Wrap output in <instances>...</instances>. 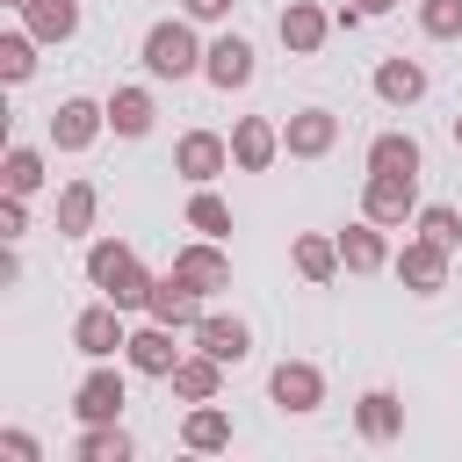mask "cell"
<instances>
[{"label":"cell","instance_id":"1","mask_svg":"<svg viewBox=\"0 0 462 462\" xmlns=\"http://www.w3.org/2000/svg\"><path fill=\"white\" fill-rule=\"evenodd\" d=\"M202 43H195V29L188 22H152L144 29V72L152 79H188V72H202Z\"/></svg>","mask_w":462,"mask_h":462},{"label":"cell","instance_id":"18","mask_svg":"<svg viewBox=\"0 0 462 462\" xmlns=\"http://www.w3.org/2000/svg\"><path fill=\"white\" fill-rule=\"evenodd\" d=\"M166 383H173V397H188V404H209V397L224 390V361L195 346V354H180V368H173Z\"/></svg>","mask_w":462,"mask_h":462},{"label":"cell","instance_id":"4","mask_svg":"<svg viewBox=\"0 0 462 462\" xmlns=\"http://www.w3.org/2000/svg\"><path fill=\"white\" fill-rule=\"evenodd\" d=\"M224 166H231V137H217V130H188V137L173 144V173H180L188 188H209Z\"/></svg>","mask_w":462,"mask_h":462},{"label":"cell","instance_id":"28","mask_svg":"<svg viewBox=\"0 0 462 462\" xmlns=\"http://www.w3.org/2000/svg\"><path fill=\"white\" fill-rule=\"evenodd\" d=\"M0 188H7V195H36V188H43V152H36V144H7Z\"/></svg>","mask_w":462,"mask_h":462},{"label":"cell","instance_id":"23","mask_svg":"<svg viewBox=\"0 0 462 462\" xmlns=\"http://www.w3.org/2000/svg\"><path fill=\"white\" fill-rule=\"evenodd\" d=\"M180 448H188V455H224V448H231V419L217 411V397L188 411V426H180Z\"/></svg>","mask_w":462,"mask_h":462},{"label":"cell","instance_id":"11","mask_svg":"<svg viewBox=\"0 0 462 462\" xmlns=\"http://www.w3.org/2000/svg\"><path fill=\"white\" fill-rule=\"evenodd\" d=\"M123 404H130V397H123V375H116V368H94V375L72 390V419H79V426H108V419H123Z\"/></svg>","mask_w":462,"mask_h":462},{"label":"cell","instance_id":"3","mask_svg":"<svg viewBox=\"0 0 462 462\" xmlns=\"http://www.w3.org/2000/svg\"><path fill=\"white\" fill-rule=\"evenodd\" d=\"M101 130H108V101L72 94V101H58V108H51V144H58V152H87Z\"/></svg>","mask_w":462,"mask_h":462},{"label":"cell","instance_id":"21","mask_svg":"<svg viewBox=\"0 0 462 462\" xmlns=\"http://www.w3.org/2000/svg\"><path fill=\"white\" fill-rule=\"evenodd\" d=\"M375 94H383L390 108H411V101L426 94V65H419V58H383V65H375Z\"/></svg>","mask_w":462,"mask_h":462},{"label":"cell","instance_id":"16","mask_svg":"<svg viewBox=\"0 0 462 462\" xmlns=\"http://www.w3.org/2000/svg\"><path fill=\"white\" fill-rule=\"evenodd\" d=\"M195 303H202V289H188V282H180V274L166 267V274L152 282V303H144V310H152L159 325H173V332H195V318H202Z\"/></svg>","mask_w":462,"mask_h":462},{"label":"cell","instance_id":"35","mask_svg":"<svg viewBox=\"0 0 462 462\" xmlns=\"http://www.w3.org/2000/svg\"><path fill=\"white\" fill-rule=\"evenodd\" d=\"M22 202H29V195H0V238H7V245L29 238V209H22Z\"/></svg>","mask_w":462,"mask_h":462},{"label":"cell","instance_id":"10","mask_svg":"<svg viewBox=\"0 0 462 462\" xmlns=\"http://www.w3.org/2000/svg\"><path fill=\"white\" fill-rule=\"evenodd\" d=\"M195 346L217 354L224 368H238V361L253 354V325H245V318H224V310H202V318H195Z\"/></svg>","mask_w":462,"mask_h":462},{"label":"cell","instance_id":"22","mask_svg":"<svg viewBox=\"0 0 462 462\" xmlns=\"http://www.w3.org/2000/svg\"><path fill=\"white\" fill-rule=\"evenodd\" d=\"M152 116H159L152 87H116V94H108V130H116V137H144Z\"/></svg>","mask_w":462,"mask_h":462},{"label":"cell","instance_id":"19","mask_svg":"<svg viewBox=\"0 0 462 462\" xmlns=\"http://www.w3.org/2000/svg\"><path fill=\"white\" fill-rule=\"evenodd\" d=\"M354 426H361V440H397V433H404V404H397V390H361Z\"/></svg>","mask_w":462,"mask_h":462},{"label":"cell","instance_id":"36","mask_svg":"<svg viewBox=\"0 0 462 462\" xmlns=\"http://www.w3.org/2000/svg\"><path fill=\"white\" fill-rule=\"evenodd\" d=\"M0 448H7L14 462H36V455H43V448H36V433H22V426H7V433H0Z\"/></svg>","mask_w":462,"mask_h":462},{"label":"cell","instance_id":"20","mask_svg":"<svg viewBox=\"0 0 462 462\" xmlns=\"http://www.w3.org/2000/svg\"><path fill=\"white\" fill-rule=\"evenodd\" d=\"M22 22H29L36 43H72L79 36V0H29Z\"/></svg>","mask_w":462,"mask_h":462},{"label":"cell","instance_id":"31","mask_svg":"<svg viewBox=\"0 0 462 462\" xmlns=\"http://www.w3.org/2000/svg\"><path fill=\"white\" fill-rule=\"evenodd\" d=\"M188 224H195L202 238H231V202L209 195V188H195V195H188Z\"/></svg>","mask_w":462,"mask_h":462},{"label":"cell","instance_id":"25","mask_svg":"<svg viewBox=\"0 0 462 462\" xmlns=\"http://www.w3.org/2000/svg\"><path fill=\"white\" fill-rule=\"evenodd\" d=\"M94 209H101L94 180H65V195H58V238H87L94 231Z\"/></svg>","mask_w":462,"mask_h":462},{"label":"cell","instance_id":"38","mask_svg":"<svg viewBox=\"0 0 462 462\" xmlns=\"http://www.w3.org/2000/svg\"><path fill=\"white\" fill-rule=\"evenodd\" d=\"M354 7H361V14H390L397 0H354Z\"/></svg>","mask_w":462,"mask_h":462},{"label":"cell","instance_id":"9","mask_svg":"<svg viewBox=\"0 0 462 462\" xmlns=\"http://www.w3.org/2000/svg\"><path fill=\"white\" fill-rule=\"evenodd\" d=\"M274 152H282V123H267V116H238V123H231V166L267 173Z\"/></svg>","mask_w":462,"mask_h":462},{"label":"cell","instance_id":"12","mask_svg":"<svg viewBox=\"0 0 462 462\" xmlns=\"http://www.w3.org/2000/svg\"><path fill=\"white\" fill-rule=\"evenodd\" d=\"M173 274H180L188 289H202V296L231 289V260L217 253V238H195V245H180V253H173Z\"/></svg>","mask_w":462,"mask_h":462},{"label":"cell","instance_id":"24","mask_svg":"<svg viewBox=\"0 0 462 462\" xmlns=\"http://www.w3.org/2000/svg\"><path fill=\"white\" fill-rule=\"evenodd\" d=\"M419 137L411 130H383L375 144H368V173H419Z\"/></svg>","mask_w":462,"mask_h":462},{"label":"cell","instance_id":"5","mask_svg":"<svg viewBox=\"0 0 462 462\" xmlns=\"http://www.w3.org/2000/svg\"><path fill=\"white\" fill-rule=\"evenodd\" d=\"M72 346L87 354V361H108V354H123L130 346V332H123V310L101 296V303H87L79 318H72Z\"/></svg>","mask_w":462,"mask_h":462},{"label":"cell","instance_id":"17","mask_svg":"<svg viewBox=\"0 0 462 462\" xmlns=\"http://www.w3.org/2000/svg\"><path fill=\"white\" fill-rule=\"evenodd\" d=\"M339 260H346V274H375V267H390V245H383V224H375V217H361V224H346V231H339Z\"/></svg>","mask_w":462,"mask_h":462},{"label":"cell","instance_id":"14","mask_svg":"<svg viewBox=\"0 0 462 462\" xmlns=\"http://www.w3.org/2000/svg\"><path fill=\"white\" fill-rule=\"evenodd\" d=\"M274 29H282V51H296V58H310V51H318V43L332 36V14H325L318 0H289Z\"/></svg>","mask_w":462,"mask_h":462},{"label":"cell","instance_id":"34","mask_svg":"<svg viewBox=\"0 0 462 462\" xmlns=\"http://www.w3.org/2000/svg\"><path fill=\"white\" fill-rule=\"evenodd\" d=\"M419 29L433 43H455L462 36V0H419Z\"/></svg>","mask_w":462,"mask_h":462},{"label":"cell","instance_id":"15","mask_svg":"<svg viewBox=\"0 0 462 462\" xmlns=\"http://www.w3.org/2000/svg\"><path fill=\"white\" fill-rule=\"evenodd\" d=\"M202 79H209V87H224V94L253 87V43H245V36H217V43H209V58H202Z\"/></svg>","mask_w":462,"mask_h":462},{"label":"cell","instance_id":"26","mask_svg":"<svg viewBox=\"0 0 462 462\" xmlns=\"http://www.w3.org/2000/svg\"><path fill=\"white\" fill-rule=\"evenodd\" d=\"M130 455H137V440H130L116 419H108V426H87V433L72 440V462H130Z\"/></svg>","mask_w":462,"mask_h":462},{"label":"cell","instance_id":"32","mask_svg":"<svg viewBox=\"0 0 462 462\" xmlns=\"http://www.w3.org/2000/svg\"><path fill=\"white\" fill-rule=\"evenodd\" d=\"M29 72H36V36H29V29L0 36V79H7V87H22Z\"/></svg>","mask_w":462,"mask_h":462},{"label":"cell","instance_id":"13","mask_svg":"<svg viewBox=\"0 0 462 462\" xmlns=\"http://www.w3.org/2000/svg\"><path fill=\"white\" fill-rule=\"evenodd\" d=\"M123 361H130L137 375H173V368H180L173 325H159V318H152V325H137V332H130V346H123Z\"/></svg>","mask_w":462,"mask_h":462},{"label":"cell","instance_id":"39","mask_svg":"<svg viewBox=\"0 0 462 462\" xmlns=\"http://www.w3.org/2000/svg\"><path fill=\"white\" fill-rule=\"evenodd\" d=\"M455 144H462V116H455Z\"/></svg>","mask_w":462,"mask_h":462},{"label":"cell","instance_id":"6","mask_svg":"<svg viewBox=\"0 0 462 462\" xmlns=\"http://www.w3.org/2000/svg\"><path fill=\"white\" fill-rule=\"evenodd\" d=\"M267 397H274L289 419H303V411H318V404H325V375H318L310 361H274V375H267Z\"/></svg>","mask_w":462,"mask_h":462},{"label":"cell","instance_id":"7","mask_svg":"<svg viewBox=\"0 0 462 462\" xmlns=\"http://www.w3.org/2000/svg\"><path fill=\"white\" fill-rule=\"evenodd\" d=\"M339 144V116L332 108H296L289 123H282V152L289 159H325Z\"/></svg>","mask_w":462,"mask_h":462},{"label":"cell","instance_id":"29","mask_svg":"<svg viewBox=\"0 0 462 462\" xmlns=\"http://www.w3.org/2000/svg\"><path fill=\"white\" fill-rule=\"evenodd\" d=\"M130 260H137V245H130V238H94V245H87V282H94V289H108Z\"/></svg>","mask_w":462,"mask_h":462},{"label":"cell","instance_id":"30","mask_svg":"<svg viewBox=\"0 0 462 462\" xmlns=\"http://www.w3.org/2000/svg\"><path fill=\"white\" fill-rule=\"evenodd\" d=\"M152 282H159V274H152L144 260H130V267H123V274H116V282H108L101 296H108L116 310H144V303H152Z\"/></svg>","mask_w":462,"mask_h":462},{"label":"cell","instance_id":"40","mask_svg":"<svg viewBox=\"0 0 462 462\" xmlns=\"http://www.w3.org/2000/svg\"><path fill=\"white\" fill-rule=\"evenodd\" d=\"M7 7H29V0H7Z\"/></svg>","mask_w":462,"mask_h":462},{"label":"cell","instance_id":"37","mask_svg":"<svg viewBox=\"0 0 462 462\" xmlns=\"http://www.w3.org/2000/svg\"><path fill=\"white\" fill-rule=\"evenodd\" d=\"M231 7H238V0H180V14H188V22H224Z\"/></svg>","mask_w":462,"mask_h":462},{"label":"cell","instance_id":"33","mask_svg":"<svg viewBox=\"0 0 462 462\" xmlns=\"http://www.w3.org/2000/svg\"><path fill=\"white\" fill-rule=\"evenodd\" d=\"M419 231L455 253V245H462V209H455V202H426V209H419Z\"/></svg>","mask_w":462,"mask_h":462},{"label":"cell","instance_id":"2","mask_svg":"<svg viewBox=\"0 0 462 462\" xmlns=\"http://www.w3.org/2000/svg\"><path fill=\"white\" fill-rule=\"evenodd\" d=\"M361 217H375L383 231L411 224L419 217V173H368L361 180Z\"/></svg>","mask_w":462,"mask_h":462},{"label":"cell","instance_id":"27","mask_svg":"<svg viewBox=\"0 0 462 462\" xmlns=\"http://www.w3.org/2000/svg\"><path fill=\"white\" fill-rule=\"evenodd\" d=\"M346 260H339V238H325V231H303L296 238V274L303 282H332Z\"/></svg>","mask_w":462,"mask_h":462},{"label":"cell","instance_id":"8","mask_svg":"<svg viewBox=\"0 0 462 462\" xmlns=\"http://www.w3.org/2000/svg\"><path fill=\"white\" fill-rule=\"evenodd\" d=\"M397 282H404L411 296H440V289H448V245H433V238L419 231V238L397 253Z\"/></svg>","mask_w":462,"mask_h":462}]
</instances>
